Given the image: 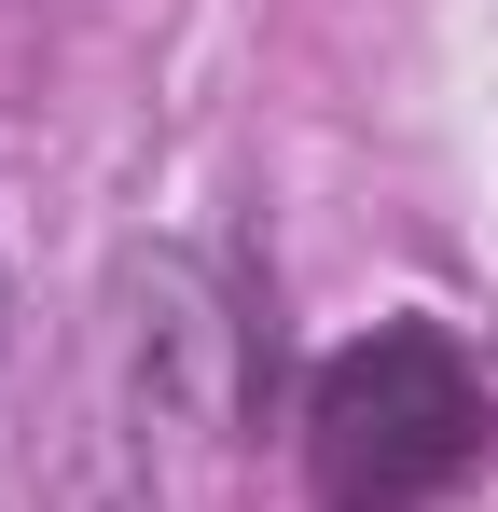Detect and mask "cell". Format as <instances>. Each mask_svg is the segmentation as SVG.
Segmentation results:
<instances>
[{
    "mask_svg": "<svg viewBox=\"0 0 498 512\" xmlns=\"http://www.w3.org/2000/svg\"><path fill=\"white\" fill-rule=\"evenodd\" d=\"M305 457H319L332 512H429L485 457V388H471V360L429 333V319H388V333H360V346L319 360Z\"/></svg>",
    "mask_w": 498,
    "mask_h": 512,
    "instance_id": "obj_1",
    "label": "cell"
}]
</instances>
